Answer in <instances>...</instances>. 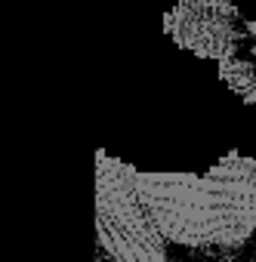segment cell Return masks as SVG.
<instances>
[{"label":"cell","instance_id":"obj_1","mask_svg":"<svg viewBox=\"0 0 256 262\" xmlns=\"http://www.w3.org/2000/svg\"><path fill=\"white\" fill-rule=\"evenodd\" d=\"M136 167L96 151V253L117 262H164L167 237L139 198Z\"/></svg>","mask_w":256,"mask_h":262},{"label":"cell","instance_id":"obj_2","mask_svg":"<svg viewBox=\"0 0 256 262\" xmlns=\"http://www.w3.org/2000/svg\"><path fill=\"white\" fill-rule=\"evenodd\" d=\"M139 198L145 201L161 234L182 250L216 247L219 204L216 191L198 173H136Z\"/></svg>","mask_w":256,"mask_h":262},{"label":"cell","instance_id":"obj_3","mask_svg":"<svg viewBox=\"0 0 256 262\" xmlns=\"http://www.w3.org/2000/svg\"><path fill=\"white\" fill-rule=\"evenodd\" d=\"M164 34L198 59H228L250 50L256 56V22H250L234 0H176L164 13Z\"/></svg>","mask_w":256,"mask_h":262},{"label":"cell","instance_id":"obj_4","mask_svg":"<svg viewBox=\"0 0 256 262\" xmlns=\"http://www.w3.org/2000/svg\"><path fill=\"white\" fill-rule=\"evenodd\" d=\"M207 179L216 191L219 204V250H241L256 231V164L238 151L219 158Z\"/></svg>","mask_w":256,"mask_h":262},{"label":"cell","instance_id":"obj_5","mask_svg":"<svg viewBox=\"0 0 256 262\" xmlns=\"http://www.w3.org/2000/svg\"><path fill=\"white\" fill-rule=\"evenodd\" d=\"M216 74L219 80L241 96V102L256 105V62L244 59V56H228L216 62Z\"/></svg>","mask_w":256,"mask_h":262},{"label":"cell","instance_id":"obj_6","mask_svg":"<svg viewBox=\"0 0 256 262\" xmlns=\"http://www.w3.org/2000/svg\"><path fill=\"white\" fill-rule=\"evenodd\" d=\"M238 262H256V247H253L250 253H241V256H238Z\"/></svg>","mask_w":256,"mask_h":262},{"label":"cell","instance_id":"obj_7","mask_svg":"<svg viewBox=\"0 0 256 262\" xmlns=\"http://www.w3.org/2000/svg\"><path fill=\"white\" fill-rule=\"evenodd\" d=\"M164 262H191V259H185V256H167Z\"/></svg>","mask_w":256,"mask_h":262},{"label":"cell","instance_id":"obj_8","mask_svg":"<svg viewBox=\"0 0 256 262\" xmlns=\"http://www.w3.org/2000/svg\"><path fill=\"white\" fill-rule=\"evenodd\" d=\"M96 262H117V259H108V256H102V253H96Z\"/></svg>","mask_w":256,"mask_h":262},{"label":"cell","instance_id":"obj_9","mask_svg":"<svg viewBox=\"0 0 256 262\" xmlns=\"http://www.w3.org/2000/svg\"><path fill=\"white\" fill-rule=\"evenodd\" d=\"M253 164H256V158H253Z\"/></svg>","mask_w":256,"mask_h":262}]
</instances>
